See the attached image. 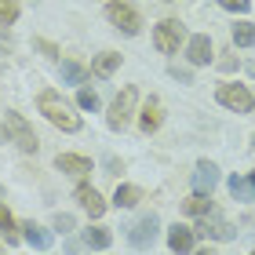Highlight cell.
Wrapping results in <instances>:
<instances>
[{"instance_id": "cell-1", "label": "cell", "mask_w": 255, "mask_h": 255, "mask_svg": "<svg viewBox=\"0 0 255 255\" xmlns=\"http://www.w3.org/2000/svg\"><path fill=\"white\" fill-rule=\"evenodd\" d=\"M37 110H40L55 128H62V131H80V117H77V113H69V106L55 95V91H40Z\"/></svg>"}, {"instance_id": "cell-2", "label": "cell", "mask_w": 255, "mask_h": 255, "mask_svg": "<svg viewBox=\"0 0 255 255\" xmlns=\"http://www.w3.org/2000/svg\"><path fill=\"white\" fill-rule=\"evenodd\" d=\"M4 124H7V131L11 138H15V146L22 149V153H37V135H33V128L26 124V117L22 113H4Z\"/></svg>"}, {"instance_id": "cell-3", "label": "cell", "mask_w": 255, "mask_h": 255, "mask_svg": "<svg viewBox=\"0 0 255 255\" xmlns=\"http://www.w3.org/2000/svg\"><path fill=\"white\" fill-rule=\"evenodd\" d=\"M135 99H138V91H135V88H124L121 95H117V102L110 106V128H113V131H124V128L131 124Z\"/></svg>"}, {"instance_id": "cell-4", "label": "cell", "mask_w": 255, "mask_h": 255, "mask_svg": "<svg viewBox=\"0 0 255 255\" xmlns=\"http://www.w3.org/2000/svg\"><path fill=\"white\" fill-rule=\"evenodd\" d=\"M182 37H186V29H182L175 18H164V22H160V26L153 29V44H157V51H164V55L179 51Z\"/></svg>"}, {"instance_id": "cell-5", "label": "cell", "mask_w": 255, "mask_h": 255, "mask_svg": "<svg viewBox=\"0 0 255 255\" xmlns=\"http://www.w3.org/2000/svg\"><path fill=\"white\" fill-rule=\"evenodd\" d=\"M106 18H110V22H113L117 29H124L128 37H135V33H138V26H142L138 11H135V7H128V4H121V0H113V4H106Z\"/></svg>"}, {"instance_id": "cell-6", "label": "cell", "mask_w": 255, "mask_h": 255, "mask_svg": "<svg viewBox=\"0 0 255 255\" xmlns=\"http://www.w3.org/2000/svg\"><path fill=\"white\" fill-rule=\"evenodd\" d=\"M219 102H223L226 110H234V113H248L255 106L252 91L241 88V84H223V88H219Z\"/></svg>"}, {"instance_id": "cell-7", "label": "cell", "mask_w": 255, "mask_h": 255, "mask_svg": "<svg viewBox=\"0 0 255 255\" xmlns=\"http://www.w3.org/2000/svg\"><path fill=\"white\" fill-rule=\"evenodd\" d=\"M73 197H77V204L84 208V212H88L91 219H99L102 212H106V201H102L99 190H95V186H88V182H80V186L73 190Z\"/></svg>"}, {"instance_id": "cell-8", "label": "cell", "mask_w": 255, "mask_h": 255, "mask_svg": "<svg viewBox=\"0 0 255 255\" xmlns=\"http://www.w3.org/2000/svg\"><path fill=\"white\" fill-rule=\"evenodd\" d=\"M131 245L135 248H146V245H153V237H157V215H146V219H138V223L131 226Z\"/></svg>"}, {"instance_id": "cell-9", "label": "cell", "mask_w": 255, "mask_h": 255, "mask_svg": "<svg viewBox=\"0 0 255 255\" xmlns=\"http://www.w3.org/2000/svg\"><path fill=\"white\" fill-rule=\"evenodd\" d=\"M215 182H219V168L212 164V160H201L197 171H193V190H197V193H212Z\"/></svg>"}, {"instance_id": "cell-10", "label": "cell", "mask_w": 255, "mask_h": 255, "mask_svg": "<svg viewBox=\"0 0 255 255\" xmlns=\"http://www.w3.org/2000/svg\"><path fill=\"white\" fill-rule=\"evenodd\" d=\"M59 171H69V175H88L91 171V160L88 157H77V153H59Z\"/></svg>"}, {"instance_id": "cell-11", "label": "cell", "mask_w": 255, "mask_h": 255, "mask_svg": "<svg viewBox=\"0 0 255 255\" xmlns=\"http://www.w3.org/2000/svg\"><path fill=\"white\" fill-rule=\"evenodd\" d=\"M160 117H164V113H160V99L149 95V99H146V106H142V117H138L142 131H157V128H160Z\"/></svg>"}, {"instance_id": "cell-12", "label": "cell", "mask_w": 255, "mask_h": 255, "mask_svg": "<svg viewBox=\"0 0 255 255\" xmlns=\"http://www.w3.org/2000/svg\"><path fill=\"white\" fill-rule=\"evenodd\" d=\"M168 245H171V252H190L193 248V230L175 223V226L168 230Z\"/></svg>"}, {"instance_id": "cell-13", "label": "cell", "mask_w": 255, "mask_h": 255, "mask_svg": "<svg viewBox=\"0 0 255 255\" xmlns=\"http://www.w3.org/2000/svg\"><path fill=\"white\" fill-rule=\"evenodd\" d=\"M186 55H190V62H193V66H204L208 59H212V40H208L204 33H201V37H193V40H190V48H186Z\"/></svg>"}, {"instance_id": "cell-14", "label": "cell", "mask_w": 255, "mask_h": 255, "mask_svg": "<svg viewBox=\"0 0 255 255\" xmlns=\"http://www.w3.org/2000/svg\"><path fill=\"white\" fill-rule=\"evenodd\" d=\"M22 230H26V241H29L37 252H48V248H51V234H48V230H40L33 219H29V223H22Z\"/></svg>"}, {"instance_id": "cell-15", "label": "cell", "mask_w": 255, "mask_h": 255, "mask_svg": "<svg viewBox=\"0 0 255 255\" xmlns=\"http://www.w3.org/2000/svg\"><path fill=\"white\" fill-rule=\"evenodd\" d=\"M138 201H142V190L138 186H117V193H113V204L117 208H135Z\"/></svg>"}, {"instance_id": "cell-16", "label": "cell", "mask_w": 255, "mask_h": 255, "mask_svg": "<svg viewBox=\"0 0 255 255\" xmlns=\"http://www.w3.org/2000/svg\"><path fill=\"white\" fill-rule=\"evenodd\" d=\"M201 234H204V237L212 234V237H219V241H230V237H234V226H230V223H223V219L208 223V215H204V226H201Z\"/></svg>"}, {"instance_id": "cell-17", "label": "cell", "mask_w": 255, "mask_h": 255, "mask_svg": "<svg viewBox=\"0 0 255 255\" xmlns=\"http://www.w3.org/2000/svg\"><path fill=\"white\" fill-rule=\"evenodd\" d=\"M84 245L102 252V248H110V245H113V237H110V230H102V226H99V230H84Z\"/></svg>"}, {"instance_id": "cell-18", "label": "cell", "mask_w": 255, "mask_h": 255, "mask_svg": "<svg viewBox=\"0 0 255 255\" xmlns=\"http://www.w3.org/2000/svg\"><path fill=\"white\" fill-rule=\"evenodd\" d=\"M117 66H121V55H117V51H106V55H99V59H95V66H91V69H95L99 77H110Z\"/></svg>"}, {"instance_id": "cell-19", "label": "cell", "mask_w": 255, "mask_h": 255, "mask_svg": "<svg viewBox=\"0 0 255 255\" xmlns=\"http://www.w3.org/2000/svg\"><path fill=\"white\" fill-rule=\"evenodd\" d=\"M0 234H4L7 245H18V230H15V219H11V212L4 204H0Z\"/></svg>"}, {"instance_id": "cell-20", "label": "cell", "mask_w": 255, "mask_h": 255, "mask_svg": "<svg viewBox=\"0 0 255 255\" xmlns=\"http://www.w3.org/2000/svg\"><path fill=\"white\" fill-rule=\"evenodd\" d=\"M230 193H234L237 201H252L255 182H252V179H241V175H234V179H230Z\"/></svg>"}, {"instance_id": "cell-21", "label": "cell", "mask_w": 255, "mask_h": 255, "mask_svg": "<svg viewBox=\"0 0 255 255\" xmlns=\"http://www.w3.org/2000/svg\"><path fill=\"white\" fill-rule=\"evenodd\" d=\"M234 44H237V48H252V44H255V26H252V22H237V26H234Z\"/></svg>"}, {"instance_id": "cell-22", "label": "cell", "mask_w": 255, "mask_h": 255, "mask_svg": "<svg viewBox=\"0 0 255 255\" xmlns=\"http://www.w3.org/2000/svg\"><path fill=\"white\" fill-rule=\"evenodd\" d=\"M186 212L190 215H208V212H212V193H193L186 201Z\"/></svg>"}, {"instance_id": "cell-23", "label": "cell", "mask_w": 255, "mask_h": 255, "mask_svg": "<svg viewBox=\"0 0 255 255\" xmlns=\"http://www.w3.org/2000/svg\"><path fill=\"white\" fill-rule=\"evenodd\" d=\"M62 80H69V84H84L88 69L80 66V62H62Z\"/></svg>"}, {"instance_id": "cell-24", "label": "cell", "mask_w": 255, "mask_h": 255, "mask_svg": "<svg viewBox=\"0 0 255 255\" xmlns=\"http://www.w3.org/2000/svg\"><path fill=\"white\" fill-rule=\"evenodd\" d=\"M18 18V0H0V26H11Z\"/></svg>"}, {"instance_id": "cell-25", "label": "cell", "mask_w": 255, "mask_h": 255, "mask_svg": "<svg viewBox=\"0 0 255 255\" xmlns=\"http://www.w3.org/2000/svg\"><path fill=\"white\" fill-rule=\"evenodd\" d=\"M77 102H80V106H84V110H99V95H95V91H80V95H77Z\"/></svg>"}, {"instance_id": "cell-26", "label": "cell", "mask_w": 255, "mask_h": 255, "mask_svg": "<svg viewBox=\"0 0 255 255\" xmlns=\"http://www.w3.org/2000/svg\"><path fill=\"white\" fill-rule=\"evenodd\" d=\"M219 4H223L226 11H237V15H245V11L252 7V0H219Z\"/></svg>"}, {"instance_id": "cell-27", "label": "cell", "mask_w": 255, "mask_h": 255, "mask_svg": "<svg viewBox=\"0 0 255 255\" xmlns=\"http://www.w3.org/2000/svg\"><path fill=\"white\" fill-rule=\"evenodd\" d=\"M55 226L66 234V230H73V219H69V215H55Z\"/></svg>"}, {"instance_id": "cell-28", "label": "cell", "mask_w": 255, "mask_h": 255, "mask_svg": "<svg viewBox=\"0 0 255 255\" xmlns=\"http://www.w3.org/2000/svg\"><path fill=\"white\" fill-rule=\"evenodd\" d=\"M171 73H175L179 80H186V84H190V69H179V66H171Z\"/></svg>"}, {"instance_id": "cell-29", "label": "cell", "mask_w": 255, "mask_h": 255, "mask_svg": "<svg viewBox=\"0 0 255 255\" xmlns=\"http://www.w3.org/2000/svg\"><path fill=\"white\" fill-rule=\"evenodd\" d=\"M0 142H7V131H4V128H0Z\"/></svg>"}, {"instance_id": "cell-30", "label": "cell", "mask_w": 255, "mask_h": 255, "mask_svg": "<svg viewBox=\"0 0 255 255\" xmlns=\"http://www.w3.org/2000/svg\"><path fill=\"white\" fill-rule=\"evenodd\" d=\"M252 182H255V175H252Z\"/></svg>"}, {"instance_id": "cell-31", "label": "cell", "mask_w": 255, "mask_h": 255, "mask_svg": "<svg viewBox=\"0 0 255 255\" xmlns=\"http://www.w3.org/2000/svg\"><path fill=\"white\" fill-rule=\"evenodd\" d=\"M0 248H4V245H0Z\"/></svg>"}]
</instances>
